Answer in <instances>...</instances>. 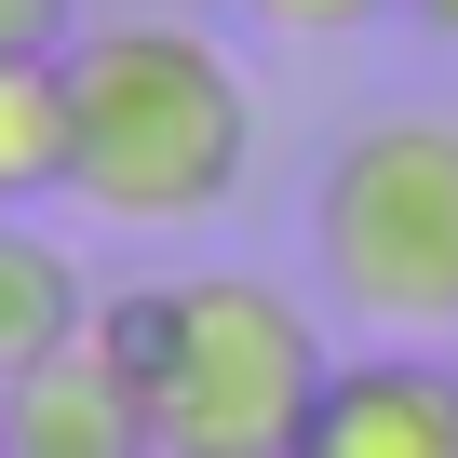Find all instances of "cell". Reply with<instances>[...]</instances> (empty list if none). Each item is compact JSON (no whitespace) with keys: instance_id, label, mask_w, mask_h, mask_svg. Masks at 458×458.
I'll return each instance as SVG.
<instances>
[{"instance_id":"10","label":"cell","mask_w":458,"mask_h":458,"mask_svg":"<svg viewBox=\"0 0 458 458\" xmlns=\"http://www.w3.org/2000/svg\"><path fill=\"white\" fill-rule=\"evenodd\" d=\"M404 14H418V28H431V41H458V0H404Z\"/></svg>"},{"instance_id":"8","label":"cell","mask_w":458,"mask_h":458,"mask_svg":"<svg viewBox=\"0 0 458 458\" xmlns=\"http://www.w3.org/2000/svg\"><path fill=\"white\" fill-rule=\"evenodd\" d=\"M243 14H257L270 41H351V28H377V14H404V0H243Z\"/></svg>"},{"instance_id":"7","label":"cell","mask_w":458,"mask_h":458,"mask_svg":"<svg viewBox=\"0 0 458 458\" xmlns=\"http://www.w3.org/2000/svg\"><path fill=\"white\" fill-rule=\"evenodd\" d=\"M81 122H68V55H14L0 68V216H41L68 202Z\"/></svg>"},{"instance_id":"6","label":"cell","mask_w":458,"mask_h":458,"mask_svg":"<svg viewBox=\"0 0 458 458\" xmlns=\"http://www.w3.org/2000/svg\"><path fill=\"white\" fill-rule=\"evenodd\" d=\"M95 324H108L95 270L55 243L41 216H0V391H14V377H41L55 351H81Z\"/></svg>"},{"instance_id":"3","label":"cell","mask_w":458,"mask_h":458,"mask_svg":"<svg viewBox=\"0 0 458 458\" xmlns=\"http://www.w3.org/2000/svg\"><path fill=\"white\" fill-rule=\"evenodd\" d=\"M310 243L351 324H377L391 351H445L458 337V108L351 122L310 189Z\"/></svg>"},{"instance_id":"2","label":"cell","mask_w":458,"mask_h":458,"mask_svg":"<svg viewBox=\"0 0 458 458\" xmlns=\"http://www.w3.org/2000/svg\"><path fill=\"white\" fill-rule=\"evenodd\" d=\"M108 310H122L162 458H297V431H310V404L337 377L297 284H270V270H162V284H135Z\"/></svg>"},{"instance_id":"4","label":"cell","mask_w":458,"mask_h":458,"mask_svg":"<svg viewBox=\"0 0 458 458\" xmlns=\"http://www.w3.org/2000/svg\"><path fill=\"white\" fill-rule=\"evenodd\" d=\"M0 458H162L148 445V391H135V351H122V310L55 351L41 377L0 391Z\"/></svg>"},{"instance_id":"1","label":"cell","mask_w":458,"mask_h":458,"mask_svg":"<svg viewBox=\"0 0 458 458\" xmlns=\"http://www.w3.org/2000/svg\"><path fill=\"white\" fill-rule=\"evenodd\" d=\"M68 122H81L68 202L108 229H148V243L202 229L257 175V81L189 14H95L68 41Z\"/></svg>"},{"instance_id":"5","label":"cell","mask_w":458,"mask_h":458,"mask_svg":"<svg viewBox=\"0 0 458 458\" xmlns=\"http://www.w3.org/2000/svg\"><path fill=\"white\" fill-rule=\"evenodd\" d=\"M297 458H458V351H351L297 431Z\"/></svg>"},{"instance_id":"9","label":"cell","mask_w":458,"mask_h":458,"mask_svg":"<svg viewBox=\"0 0 458 458\" xmlns=\"http://www.w3.org/2000/svg\"><path fill=\"white\" fill-rule=\"evenodd\" d=\"M81 41V0H0V68L14 55H68Z\"/></svg>"}]
</instances>
